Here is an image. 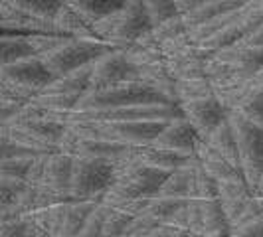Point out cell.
<instances>
[{
  "mask_svg": "<svg viewBox=\"0 0 263 237\" xmlns=\"http://www.w3.org/2000/svg\"><path fill=\"white\" fill-rule=\"evenodd\" d=\"M194 154H196V158L200 160V164L204 166V170L210 172L218 182H222V180H241V178H246L239 166L232 164V162H230L228 158L222 156L218 150H214L202 136H200V141H198L196 152H194Z\"/></svg>",
  "mask_w": 263,
  "mask_h": 237,
  "instance_id": "13",
  "label": "cell"
},
{
  "mask_svg": "<svg viewBox=\"0 0 263 237\" xmlns=\"http://www.w3.org/2000/svg\"><path fill=\"white\" fill-rule=\"evenodd\" d=\"M180 107H182L184 117L192 123V127L196 129L202 139L208 136L218 125H222L228 118V113H230L218 95L192 99V101L180 103Z\"/></svg>",
  "mask_w": 263,
  "mask_h": 237,
  "instance_id": "9",
  "label": "cell"
},
{
  "mask_svg": "<svg viewBox=\"0 0 263 237\" xmlns=\"http://www.w3.org/2000/svg\"><path fill=\"white\" fill-rule=\"evenodd\" d=\"M127 81H141L139 67L123 48H113L91 64V89H105Z\"/></svg>",
  "mask_w": 263,
  "mask_h": 237,
  "instance_id": "8",
  "label": "cell"
},
{
  "mask_svg": "<svg viewBox=\"0 0 263 237\" xmlns=\"http://www.w3.org/2000/svg\"><path fill=\"white\" fill-rule=\"evenodd\" d=\"M255 194H259V196H263V176H261V180L257 182V188H255Z\"/></svg>",
  "mask_w": 263,
  "mask_h": 237,
  "instance_id": "30",
  "label": "cell"
},
{
  "mask_svg": "<svg viewBox=\"0 0 263 237\" xmlns=\"http://www.w3.org/2000/svg\"><path fill=\"white\" fill-rule=\"evenodd\" d=\"M228 117L236 132L241 172L255 190L263 176V129L239 111H230Z\"/></svg>",
  "mask_w": 263,
  "mask_h": 237,
  "instance_id": "6",
  "label": "cell"
},
{
  "mask_svg": "<svg viewBox=\"0 0 263 237\" xmlns=\"http://www.w3.org/2000/svg\"><path fill=\"white\" fill-rule=\"evenodd\" d=\"M198 141H200L198 131L192 127V123L182 115V117H176L168 121L166 127L162 129V132L158 134L151 145L192 156L196 152Z\"/></svg>",
  "mask_w": 263,
  "mask_h": 237,
  "instance_id": "10",
  "label": "cell"
},
{
  "mask_svg": "<svg viewBox=\"0 0 263 237\" xmlns=\"http://www.w3.org/2000/svg\"><path fill=\"white\" fill-rule=\"evenodd\" d=\"M204 141L214 150H218L224 158H228L232 164H236V166L241 168V164H239V150H237V139L236 132H234V127L230 123V117L226 118L222 125H218L208 136H204Z\"/></svg>",
  "mask_w": 263,
  "mask_h": 237,
  "instance_id": "16",
  "label": "cell"
},
{
  "mask_svg": "<svg viewBox=\"0 0 263 237\" xmlns=\"http://www.w3.org/2000/svg\"><path fill=\"white\" fill-rule=\"evenodd\" d=\"M107 206V204H105ZM135 215H131L129 211H125L123 208H115V206H107L105 211V237H123L135 224Z\"/></svg>",
  "mask_w": 263,
  "mask_h": 237,
  "instance_id": "21",
  "label": "cell"
},
{
  "mask_svg": "<svg viewBox=\"0 0 263 237\" xmlns=\"http://www.w3.org/2000/svg\"><path fill=\"white\" fill-rule=\"evenodd\" d=\"M153 28L143 0H129L121 10L93 22V32L99 40L115 48H127L141 40Z\"/></svg>",
  "mask_w": 263,
  "mask_h": 237,
  "instance_id": "2",
  "label": "cell"
},
{
  "mask_svg": "<svg viewBox=\"0 0 263 237\" xmlns=\"http://www.w3.org/2000/svg\"><path fill=\"white\" fill-rule=\"evenodd\" d=\"M198 200H200V233L206 237H230L232 225L220 198H198Z\"/></svg>",
  "mask_w": 263,
  "mask_h": 237,
  "instance_id": "12",
  "label": "cell"
},
{
  "mask_svg": "<svg viewBox=\"0 0 263 237\" xmlns=\"http://www.w3.org/2000/svg\"><path fill=\"white\" fill-rule=\"evenodd\" d=\"M143 4H145L153 26H158V24L180 14L178 6H176V0H143Z\"/></svg>",
  "mask_w": 263,
  "mask_h": 237,
  "instance_id": "23",
  "label": "cell"
},
{
  "mask_svg": "<svg viewBox=\"0 0 263 237\" xmlns=\"http://www.w3.org/2000/svg\"><path fill=\"white\" fill-rule=\"evenodd\" d=\"M105 211L107 206L103 202H99V206L93 210V213L89 215L85 227L81 229V233L78 237H105V229H103V224H105Z\"/></svg>",
  "mask_w": 263,
  "mask_h": 237,
  "instance_id": "25",
  "label": "cell"
},
{
  "mask_svg": "<svg viewBox=\"0 0 263 237\" xmlns=\"http://www.w3.org/2000/svg\"><path fill=\"white\" fill-rule=\"evenodd\" d=\"M115 166H117L115 182L105 192V196L101 198V202L107 206H123L133 200L155 198L160 192L166 176L171 174L166 170H158V168L137 162L135 150L129 158L115 162Z\"/></svg>",
  "mask_w": 263,
  "mask_h": 237,
  "instance_id": "1",
  "label": "cell"
},
{
  "mask_svg": "<svg viewBox=\"0 0 263 237\" xmlns=\"http://www.w3.org/2000/svg\"><path fill=\"white\" fill-rule=\"evenodd\" d=\"M263 24V0H250L246 2L241 8H237L230 14L226 26L216 34L212 36L206 44H200L204 48H208L212 52L216 50H222V48H228V46H234L237 42L250 36L251 32L257 26Z\"/></svg>",
  "mask_w": 263,
  "mask_h": 237,
  "instance_id": "7",
  "label": "cell"
},
{
  "mask_svg": "<svg viewBox=\"0 0 263 237\" xmlns=\"http://www.w3.org/2000/svg\"><path fill=\"white\" fill-rule=\"evenodd\" d=\"M237 44H241V46H250V48H257V50H263V24L255 28L250 36H246V38L241 40V42H237Z\"/></svg>",
  "mask_w": 263,
  "mask_h": 237,
  "instance_id": "28",
  "label": "cell"
},
{
  "mask_svg": "<svg viewBox=\"0 0 263 237\" xmlns=\"http://www.w3.org/2000/svg\"><path fill=\"white\" fill-rule=\"evenodd\" d=\"M115 46L107 44L99 38H73L67 36L64 42H60L53 50L42 55L44 64L52 71L55 77L71 73L79 67H85L93 64L97 57L113 50Z\"/></svg>",
  "mask_w": 263,
  "mask_h": 237,
  "instance_id": "4",
  "label": "cell"
},
{
  "mask_svg": "<svg viewBox=\"0 0 263 237\" xmlns=\"http://www.w3.org/2000/svg\"><path fill=\"white\" fill-rule=\"evenodd\" d=\"M0 57H2V66H8V64H16L28 57H40V55L26 34H2Z\"/></svg>",
  "mask_w": 263,
  "mask_h": 237,
  "instance_id": "17",
  "label": "cell"
},
{
  "mask_svg": "<svg viewBox=\"0 0 263 237\" xmlns=\"http://www.w3.org/2000/svg\"><path fill=\"white\" fill-rule=\"evenodd\" d=\"M230 237H263V218L234 227Z\"/></svg>",
  "mask_w": 263,
  "mask_h": 237,
  "instance_id": "27",
  "label": "cell"
},
{
  "mask_svg": "<svg viewBox=\"0 0 263 237\" xmlns=\"http://www.w3.org/2000/svg\"><path fill=\"white\" fill-rule=\"evenodd\" d=\"M2 4H8L16 10L32 14V16L55 18L58 10L64 4V0H2Z\"/></svg>",
  "mask_w": 263,
  "mask_h": 237,
  "instance_id": "20",
  "label": "cell"
},
{
  "mask_svg": "<svg viewBox=\"0 0 263 237\" xmlns=\"http://www.w3.org/2000/svg\"><path fill=\"white\" fill-rule=\"evenodd\" d=\"M234 111L243 113L250 121H253L255 125H259L263 129V89H259V91L255 93L253 97H250L239 109H234Z\"/></svg>",
  "mask_w": 263,
  "mask_h": 237,
  "instance_id": "26",
  "label": "cell"
},
{
  "mask_svg": "<svg viewBox=\"0 0 263 237\" xmlns=\"http://www.w3.org/2000/svg\"><path fill=\"white\" fill-rule=\"evenodd\" d=\"M135 160L141 162V164H146V166L158 168V170L172 172L176 168H180V166H184L186 162L190 160V156L182 154V152L166 150V148H160V146L155 145H145L135 148Z\"/></svg>",
  "mask_w": 263,
  "mask_h": 237,
  "instance_id": "14",
  "label": "cell"
},
{
  "mask_svg": "<svg viewBox=\"0 0 263 237\" xmlns=\"http://www.w3.org/2000/svg\"><path fill=\"white\" fill-rule=\"evenodd\" d=\"M184 229H176V227H171V225H160L157 229H153L148 235L145 237H178Z\"/></svg>",
  "mask_w": 263,
  "mask_h": 237,
  "instance_id": "29",
  "label": "cell"
},
{
  "mask_svg": "<svg viewBox=\"0 0 263 237\" xmlns=\"http://www.w3.org/2000/svg\"><path fill=\"white\" fill-rule=\"evenodd\" d=\"M117 176V166L109 158L73 156L71 196L78 200H99L105 196Z\"/></svg>",
  "mask_w": 263,
  "mask_h": 237,
  "instance_id": "5",
  "label": "cell"
},
{
  "mask_svg": "<svg viewBox=\"0 0 263 237\" xmlns=\"http://www.w3.org/2000/svg\"><path fill=\"white\" fill-rule=\"evenodd\" d=\"M141 103H174L143 81H127L105 89H89L81 97L76 111H107Z\"/></svg>",
  "mask_w": 263,
  "mask_h": 237,
  "instance_id": "3",
  "label": "cell"
},
{
  "mask_svg": "<svg viewBox=\"0 0 263 237\" xmlns=\"http://www.w3.org/2000/svg\"><path fill=\"white\" fill-rule=\"evenodd\" d=\"M97 206L99 200H71L67 204L66 218L58 237H78Z\"/></svg>",
  "mask_w": 263,
  "mask_h": 237,
  "instance_id": "15",
  "label": "cell"
},
{
  "mask_svg": "<svg viewBox=\"0 0 263 237\" xmlns=\"http://www.w3.org/2000/svg\"><path fill=\"white\" fill-rule=\"evenodd\" d=\"M216 95V89L212 85L208 75L192 79H178L176 81V101L178 103H186L192 99H202V97H210Z\"/></svg>",
  "mask_w": 263,
  "mask_h": 237,
  "instance_id": "19",
  "label": "cell"
},
{
  "mask_svg": "<svg viewBox=\"0 0 263 237\" xmlns=\"http://www.w3.org/2000/svg\"><path fill=\"white\" fill-rule=\"evenodd\" d=\"M38 156V154H36ZM36 156H16V158H4L0 162V176H8V178H20L28 182V174L34 164Z\"/></svg>",
  "mask_w": 263,
  "mask_h": 237,
  "instance_id": "24",
  "label": "cell"
},
{
  "mask_svg": "<svg viewBox=\"0 0 263 237\" xmlns=\"http://www.w3.org/2000/svg\"><path fill=\"white\" fill-rule=\"evenodd\" d=\"M71 174H73V154L66 150H55L46 156L44 170L36 186H46L58 194L71 196Z\"/></svg>",
  "mask_w": 263,
  "mask_h": 237,
  "instance_id": "11",
  "label": "cell"
},
{
  "mask_svg": "<svg viewBox=\"0 0 263 237\" xmlns=\"http://www.w3.org/2000/svg\"><path fill=\"white\" fill-rule=\"evenodd\" d=\"M64 2L93 26V22L121 10L129 0H64Z\"/></svg>",
  "mask_w": 263,
  "mask_h": 237,
  "instance_id": "18",
  "label": "cell"
},
{
  "mask_svg": "<svg viewBox=\"0 0 263 237\" xmlns=\"http://www.w3.org/2000/svg\"><path fill=\"white\" fill-rule=\"evenodd\" d=\"M26 180L20 178H8V176H0V211L10 210L14 204L18 202V198L28 190Z\"/></svg>",
  "mask_w": 263,
  "mask_h": 237,
  "instance_id": "22",
  "label": "cell"
},
{
  "mask_svg": "<svg viewBox=\"0 0 263 237\" xmlns=\"http://www.w3.org/2000/svg\"><path fill=\"white\" fill-rule=\"evenodd\" d=\"M261 198H263V196H261Z\"/></svg>",
  "mask_w": 263,
  "mask_h": 237,
  "instance_id": "31",
  "label": "cell"
}]
</instances>
